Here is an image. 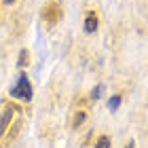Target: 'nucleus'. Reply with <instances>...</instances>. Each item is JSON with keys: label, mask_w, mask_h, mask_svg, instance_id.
Listing matches in <instances>:
<instances>
[{"label": "nucleus", "mask_w": 148, "mask_h": 148, "mask_svg": "<svg viewBox=\"0 0 148 148\" xmlns=\"http://www.w3.org/2000/svg\"><path fill=\"white\" fill-rule=\"evenodd\" d=\"M102 93H104V85H97V89H93V93H91V97H93V99H97L99 95H102Z\"/></svg>", "instance_id": "nucleus-8"}, {"label": "nucleus", "mask_w": 148, "mask_h": 148, "mask_svg": "<svg viewBox=\"0 0 148 148\" xmlns=\"http://www.w3.org/2000/svg\"><path fill=\"white\" fill-rule=\"evenodd\" d=\"M4 2H6V4H13V2H17V0H4Z\"/></svg>", "instance_id": "nucleus-10"}, {"label": "nucleus", "mask_w": 148, "mask_h": 148, "mask_svg": "<svg viewBox=\"0 0 148 148\" xmlns=\"http://www.w3.org/2000/svg\"><path fill=\"white\" fill-rule=\"evenodd\" d=\"M85 121H87V112H85V110H78V112L72 116V127H80Z\"/></svg>", "instance_id": "nucleus-4"}, {"label": "nucleus", "mask_w": 148, "mask_h": 148, "mask_svg": "<svg viewBox=\"0 0 148 148\" xmlns=\"http://www.w3.org/2000/svg\"><path fill=\"white\" fill-rule=\"evenodd\" d=\"M110 146H112V142H110L108 136H99L97 142H95V148H110Z\"/></svg>", "instance_id": "nucleus-6"}, {"label": "nucleus", "mask_w": 148, "mask_h": 148, "mask_svg": "<svg viewBox=\"0 0 148 148\" xmlns=\"http://www.w3.org/2000/svg\"><path fill=\"white\" fill-rule=\"evenodd\" d=\"M30 62V55H28V51H19V59H17V66H19V68H25V64H28Z\"/></svg>", "instance_id": "nucleus-7"}, {"label": "nucleus", "mask_w": 148, "mask_h": 148, "mask_svg": "<svg viewBox=\"0 0 148 148\" xmlns=\"http://www.w3.org/2000/svg\"><path fill=\"white\" fill-rule=\"evenodd\" d=\"M13 116H15V108L13 106H6L0 114V136H4L6 129H9V125L13 123Z\"/></svg>", "instance_id": "nucleus-2"}, {"label": "nucleus", "mask_w": 148, "mask_h": 148, "mask_svg": "<svg viewBox=\"0 0 148 148\" xmlns=\"http://www.w3.org/2000/svg\"><path fill=\"white\" fill-rule=\"evenodd\" d=\"M11 97L23 99V102H30V99H32V85L28 80V74H21V76H19L17 85L11 89Z\"/></svg>", "instance_id": "nucleus-1"}, {"label": "nucleus", "mask_w": 148, "mask_h": 148, "mask_svg": "<svg viewBox=\"0 0 148 148\" xmlns=\"http://www.w3.org/2000/svg\"><path fill=\"white\" fill-rule=\"evenodd\" d=\"M97 25H99V19H97V15L95 13H87V17H85V32L87 34H93V32L97 30Z\"/></svg>", "instance_id": "nucleus-3"}, {"label": "nucleus", "mask_w": 148, "mask_h": 148, "mask_svg": "<svg viewBox=\"0 0 148 148\" xmlns=\"http://www.w3.org/2000/svg\"><path fill=\"white\" fill-rule=\"evenodd\" d=\"M121 99H123V95H119V93H116V95H112L110 99H108V108L114 112V110H116L119 108V106H121Z\"/></svg>", "instance_id": "nucleus-5"}, {"label": "nucleus", "mask_w": 148, "mask_h": 148, "mask_svg": "<svg viewBox=\"0 0 148 148\" xmlns=\"http://www.w3.org/2000/svg\"><path fill=\"white\" fill-rule=\"evenodd\" d=\"M125 148H136V144H133V142H129V144H127Z\"/></svg>", "instance_id": "nucleus-9"}]
</instances>
